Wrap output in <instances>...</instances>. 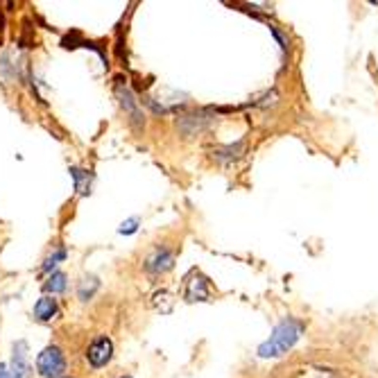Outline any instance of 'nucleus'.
Masks as SVG:
<instances>
[{
  "instance_id": "nucleus-1",
  "label": "nucleus",
  "mask_w": 378,
  "mask_h": 378,
  "mask_svg": "<svg viewBox=\"0 0 378 378\" xmlns=\"http://www.w3.org/2000/svg\"><path fill=\"white\" fill-rule=\"evenodd\" d=\"M303 326L299 320H294V317H286V320H281L277 326H274L272 336L265 340V342L258 346V358H281V355H286L288 351H292V346L299 342L301 336H303Z\"/></svg>"
},
{
  "instance_id": "nucleus-2",
  "label": "nucleus",
  "mask_w": 378,
  "mask_h": 378,
  "mask_svg": "<svg viewBox=\"0 0 378 378\" xmlns=\"http://www.w3.org/2000/svg\"><path fill=\"white\" fill-rule=\"evenodd\" d=\"M114 93H116V100H118V105L123 107L125 111V116H127V121L129 125L134 127L136 131H140L145 127V116H143V109H140L138 105V100H136V95L134 91L125 84L123 79H116V84H114Z\"/></svg>"
},
{
  "instance_id": "nucleus-3",
  "label": "nucleus",
  "mask_w": 378,
  "mask_h": 378,
  "mask_svg": "<svg viewBox=\"0 0 378 378\" xmlns=\"http://www.w3.org/2000/svg\"><path fill=\"white\" fill-rule=\"evenodd\" d=\"M213 121H216V118H213L211 109H192L177 118V129H179L186 138H192L209 129Z\"/></svg>"
},
{
  "instance_id": "nucleus-4",
  "label": "nucleus",
  "mask_w": 378,
  "mask_h": 378,
  "mask_svg": "<svg viewBox=\"0 0 378 378\" xmlns=\"http://www.w3.org/2000/svg\"><path fill=\"white\" fill-rule=\"evenodd\" d=\"M36 372L43 378H62L66 372V358L59 346H46L36 358Z\"/></svg>"
},
{
  "instance_id": "nucleus-5",
  "label": "nucleus",
  "mask_w": 378,
  "mask_h": 378,
  "mask_svg": "<svg viewBox=\"0 0 378 378\" xmlns=\"http://www.w3.org/2000/svg\"><path fill=\"white\" fill-rule=\"evenodd\" d=\"M184 299L188 303L195 301H211V284L202 272L192 270L184 281Z\"/></svg>"
},
{
  "instance_id": "nucleus-6",
  "label": "nucleus",
  "mask_w": 378,
  "mask_h": 378,
  "mask_svg": "<svg viewBox=\"0 0 378 378\" xmlns=\"http://www.w3.org/2000/svg\"><path fill=\"white\" fill-rule=\"evenodd\" d=\"M175 265V254L166 247H154L150 251V256L145 258L143 268L147 274H152V277H159V274H166L168 270H173Z\"/></svg>"
},
{
  "instance_id": "nucleus-7",
  "label": "nucleus",
  "mask_w": 378,
  "mask_h": 378,
  "mask_svg": "<svg viewBox=\"0 0 378 378\" xmlns=\"http://www.w3.org/2000/svg\"><path fill=\"white\" fill-rule=\"evenodd\" d=\"M111 355H114V342H111L107 336L95 338L86 351V358L93 367H105L111 360Z\"/></svg>"
},
{
  "instance_id": "nucleus-8",
  "label": "nucleus",
  "mask_w": 378,
  "mask_h": 378,
  "mask_svg": "<svg viewBox=\"0 0 378 378\" xmlns=\"http://www.w3.org/2000/svg\"><path fill=\"white\" fill-rule=\"evenodd\" d=\"M29 374H32V367H29V360H27V342L25 340H18L14 344L10 378H29Z\"/></svg>"
},
{
  "instance_id": "nucleus-9",
  "label": "nucleus",
  "mask_w": 378,
  "mask_h": 378,
  "mask_svg": "<svg viewBox=\"0 0 378 378\" xmlns=\"http://www.w3.org/2000/svg\"><path fill=\"white\" fill-rule=\"evenodd\" d=\"M244 150H247V143H244V138L238 140V143L234 145H222V147H216L213 150V159H216L218 163H222V166H227V163H234L242 159Z\"/></svg>"
},
{
  "instance_id": "nucleus-10",
  "label": "nucleus",
  "mask_w": 378,
  "mask_h": 378,
  "mask_svg": "<svg viewBox=\"0 0 378 378\" xmlns=\"http://www.w3.org/2000/svg\"><path fill=\"white\" fill-rule=\"evenodd\" d=\"M57 310H59L57 299L50 297V294H46V297H41L39 301H36V306H34V317H36L39 322H50V320H55Z\"/></svg>"
},
{
  "instance_id": "nucleus-11",
  "label": "nucleus",
  "mask_w": 378,
  "mask_h": 378,
  "mask_svg": "<svg viewBox=\"0 0 378 378\" xmlns=\"http://www.w3.org/2000/svg\"><path fill=\"white\" fill-rule=\"evenodd\" d=\"M98 288H100L98 277H93V274H88V277H84V279L79 281V286H77V297H79L81 301L93 299V294L98 292Z\"/></svg>"
},
{
  "instance_id": "nucleus-12",
  "label": "nucleus",
  "mask_w": 378,
  "mask_h": 378,
  "mask_svg": "<svg viewBox=\"0 0 378 378\" xmlns=\"http://www.w3.org/2000/svg\"><path fill=\"white\" fill-rule=\"evenodd\" d=\"M71 175H73V179H75V190H77V195H88L91 192V173H86V170H81V168H71Z\"/></svg>"
},
{
  "instance_id": "nucleus-13",
  "label": "nucleus",
  "mask_w": 378,
  "mask_h": 378,
  "mask_svg": "<svg viewBox=\"0 0 378 378\" xmlns=\"http://www.w3.org/2000/svg\"><path fill=\"white\" fill-rule=\"evenodd\" d=\"M43 290L48 294H59L66 290V274L64 272H53L50 274V279L43 284Z\"/></svg>"
},
{
  "instance_id": "nucleus-14",
  "label": "nucleus",
  "mask_w": 378,
  "mask_h": 378,
  "mask_svg": "<svg viewBox=\"0 0 378 378\" xmlns=\"http://www.w3.org/2000/svg\"><path fill=\"white\" fill-rule=\"evenodd\" d=\"M64 258H66V247H55V251L46 258V263H43L41 270H43V272H50L59 261H64Z\"/></svg>"
},
{
  "instance_id": "nucleus-15",
  "label": "nucleus",
  "mask_w": 378,
  "mask_h": 378,
  "mask_svg": "<svg viewBox=\"0 0 378 378\" xmlns=\"http://www.w3.org/2000/svg\"><path fill=\"white\" fill-rule=\"evenodd\" d=\"M138 225H140V220H138V218H129V220H125V222H123L118 231L125 234V236H129V234H134V231H136Z\"/></svg>"
},
{
  "instance_id": "nucleus-16",
  "label": "nucleus",
  "mask_w": 378,
  "mask_h": 378,
  "mask_svg": "<svg viewBox=\"0 0 378 378\" xmlns=\"http://www.w3.org/2000/svg\"><path fill=\"white\" fill-rule=\"evenodd\" d=\"M0 378H10V369H7V365H3V362H0Z\"/></svg>"
},
{
  "instance_id": "nucleus-17",
  "label": "nucleus",
  "mask_w": 378,
  "mask_h": 378,
  "mask_svg": "<svg viewBox=\"0 0 378 378\" xmlns=\"http://www.w3.org/2000/svg\"><path fill=\"white\" fill-rule=\"evenodd\" d=\"M121 378H131V376H121Z\"/></svg>"
}]
</instances>
